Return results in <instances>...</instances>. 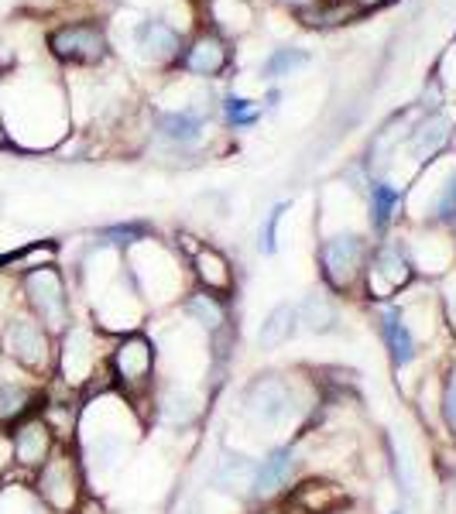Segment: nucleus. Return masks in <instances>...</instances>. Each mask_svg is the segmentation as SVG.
<instances>
[{
    "instance_id": "f257e3e1",
    "label": "nucleus",
    "mask_w": 456,
    "mask_h": 514,
    "mask_svg": "<svg viewBox=\"0 0 456 514\" xmlns=\"http://www.w3.org/2000/svg\"><path fill=\"white\" fill-rule=\"evenodd\" d=\"M48 48L59 62H69V66H100L110 55V42L107 31L100 24L90 21H76V24H62L48 35Z\"/></svg>"
},
{
    "instance_id": "f03ea898",
    "label": "nucleus",
    "mask_w": 456,
    "mask_h": 514,
    "mask_svg": "<svg viewBox=\"0 0 456 514\" xmlns=\"http://www.w3.org/2000/svg\"><path fill=\"white\" fill-rule=\"evenodd\" d=\"M24 295H28L31 312H35V319L45 329L69 326V295H66V285H62V275L52 264L24 275Z\"/></svg>"
},
{
    "instance_id": "7ed1b4c3",
    "label": "nucleus",
    "mask_w": 456,
    "mask_h": 514,
    "mask_svg": "<svg viewBox=\"0 0 456 514\" xmlns=\"http://www.w3.org/2000/svg\"><path fill=\"white\" fill-rule=\"evenodd\" d=\"M364 237L357 234H336V237H326L323 247H319V264H323V278L330 281V288L343 292L350 288L364 268Z\"/></svg>"
},
{
    "instance_id": "20e7f679",
    "label": "nucleus",
    "mask_w": 456,
    "mask_h": 514,
    "mask_svg": "<svg viewBox=\"0 0 456 514\" xmlns=\"http://www.w3.org/2000/svg\"><path fill=\"white\" fill-rule=\"evenodd\" d=\"M295 398H292V384L282 381L278 374H264L247 388L244 395V412L251 415L258 425H278L292 415Z\"/></svg>"
},
{
    "instance_id": "39448f33",
    "label": "nucleus",
    "mask_w": 456,
    "mask_h": 514,
    "mask_svg": "<svg viewBox=\"0 0 456 514\" xmlns=\"http://www.w3.org/2000/svg\"><path fill=\"white\" fill-rule=\"evenodd\" d=\"M131 45H134V52H138V59L151 62V66H168V62H179V55H182L179 28H172V24L162 18L134 21Z\"/></svg>"
},
{
    "instance_id": "423d86ee",
    "label": "nucleus",
    "mask_w": 456,
    "mask_h": 514,
    "mask_svg": "<svg viewBox=\"0 0 456 514\" xmlns=\"http://www.w3.org/2000/svg\"><path fill=\"white\" fill-rule=\"evenodd\" d=\"M206 120H210V107L162 110L155 117V138L165 141L175 151H192L206 138Z\"/></svg>"
},
{
    "instance_id": "0eeeda50",
    "label": "nucleus",
    "mask_w": 456,
    "mask_h": 514,
    "mask_svg": "<svg viewBox=\"0 0 456 514\" xmlns=\"http://www.w3.org/2000/svg\"><path fill=\"white\" fill-rule=\"evenodd\" d=\"M4 353L28 371H42L48 364V333L38 319H11L4 326Z\"/></svg>"
},
{
    "instance_id": "6e6552de",
    "label": "nucleus",
    "mask_w": 456,
    "mask_h": 514,
    "mask_svg": "<svg viewBox=\"0 0 456 514\" xmlns=\"http://www.w3.org/2000/svg\"><path fill=\"white\" fill-rule=\"evenodd\" d=\"M179 66L196 79H213L230 66V48L220 38V31H203L189 45H182Z\"/></svg>"
},
{
    "instance_id": "1a4fd4ad",
    "label": "nucleus",
    "mask_w": 456,
    "mask_h": 514,
    "mask_svg": "<svg viewBox=\"0 0 456 514\" xmlns=\"http://www.w3.org/2000/svg\"><path fill=\"white\" fill-rule=\"evenodd\" d=\"M38 494L48 508L55 511H69L72 501H76V477H72V460L69 456H55L42 467V477H38Z\"/></svg>"
},
{
    "instance_id": "9d476101",
    "label": "nucleus",
    "mask_w": 456,
    "mask_h": 514,
    "mask_svg": "<svg viewBox=\"0 0 456 514\" xmlns=\"http://www.w3.org/2000/svg\"><path fill=\"white\" fill-rule=\"evenodd\" d=\"M450 138H453L450 117H446V114H426L419 124L408 127L405 144L412 148V155L419 158V162H432V158H436L439 151L450 144Z\"/></svg>"
},
{
    "instance_id": "9b49d317",
    "label": "nucleus",
    "mask_w": 456,
    "mask_h": 514,
    "mask_svg": "<svg viewBox=\"0 0 456 514\" xmlns=\"http://www.w3.org/2000/svg\"><path fill=\"white\" fill-rule=\"evenodd\" d=\"M48 453H52V436L42 419H24L14 429V460L21 467H45Z\"/></svg>"
},
{
    "instance_id": "f8f14e48",
    "label": "nucleus",
    "mask_w": 456,
    "mask_h": 514,
    "mask_svg": "<svg viewBox=\"0 0 456 514\" xmlns=\"http://www.w3.org/2000/svg\"><path fill=\"white\" fill-rule=\"evenodd\" d=\"M151 367H155V350L144 336H127L114 353V371L131 384L148 381Z\"/></svg>"
},
{
    "instance_id": "ddd939ff",
    "label": "nucleus",
    "mask_w": 456,
    "mask_h": 514,
    "mask_svg": "<svg viewBox=\"0 0 456 514\" xmlns=\"http://www.w3.org/2000/svg\"><path fill=\"white\" fill-rule=\"evenodd\" d=\"M292 473H295V453L292 449H275V453L264 456V460L258 463V470H254L251 494L254 497H275L288 480H292Z\"/></svg>"
},
{
    "instance_id": "4468645a",
    "label": "nucleus",
    "mask_w": 456,
    "mask_h": 514,
    "mask_svg": "<svg viewBox=\"0 0 456 514\" xmlns=\"http://www.w3.org/2000/svg\"><path fill=\"white\" fill-rule=\"evenodd\" d=\"M378 329L384 336V347H388L391 360H395V367H408L415 360V336L412 329L405 326L402 312L398 309H381L378 312Z\"/></svg>"
},
{
    "instance_id": "2eb2a0df",
    "label": "nucleus",
    "mask_w": 456,
    "mask_h": 514,
    "mask_svg": "<svg viewBox=\"0 0 456 514\" xmlns=\"http://www.w3.org/2000/svg\"><path fill=\"white\" fill-rule=\"evenodd\" d=\"M295 329H299V309L295 305H275V309L264 316V323L258 329V347L261 350H275L288 343L295 336Z\"/></svg>"
},
{
    "instance_id": "dca6fc26",
    "label": "nucleus",
    "mask_w": 456,
    "mask_h": 514,
    "mask_svg": "<svg viewBox=\"0 0 456 514\" xmlns=\"http://www.w3.org/2000/svg\"><path fill=\"white\" fill-rule=\"evenodd\" d=\"M378 278L384 281V288H402L408 285V278H412V271H408V261L402 254V247L398 244H384L378 254H374V264H371V281Z\"/></svg>"
},
{
    "instance_id": "f3484780",
    "label": "nucleus",
    "mask_w": 456,
    "mask_h": 514,
    "mask_svg": "<svg viewBox=\"0 0 456 514\" xmlns=\"http://www.w3.org/2000/svg\"><path fill=\"white\" fill-rule=\"evenodd\" d=\"M254 470H258V463L244 460V456H227V460H220V467H216L213 484L220 487V491L244 494L254 487Z\"/></svg>"
},
{
    "instance_id": "a211bd4d",
    "label": "nucleus",
    "mask_w": 456,
    "mask_h": 514,
    "mask_svg": "<svg viewBox=\"0 0 456 514\" xmlns=\"http://www.w3.org/2000/svg\"><path fill=\"white\" fill-rule=\"evenodd\" d=\"M295 309H299V319L312 333H333V329H340V312H336V305L326 299V295H309V299L295 305Z\"/></svg>"
},
{
    "instance_id": "6ab92c4d",
    "label": "nucleus",
    "mask_w": 456,
    "mask_h": 514,
    "mask_svg": "<svg viewBox=\"0 0 456 514\" xmlns=\"http://www.w3.org/2000/svg\"><path fill=\"white\" fill-rule=\"evenodd\" d=\"M371 186V227L374 230H384L391 223V216H395V210L402 206V189L388 186V182H367Z\"/></svg>"
},
{
    "instance_id": "aec40b11",
    "label": "nucleus",
    "mask_w": 456,
    "mask_h": 514,
    "mask_svg": "<svg viewBox=\"0 0 456 514\" xmlns=\"http://www.w3.org/2000/svg\"><path fill=\"white\" fill-rule=\"evenodd\" d=\"M196 268H199V278L210 285V292H227V288L234 285L227 257H223L220 251H213V247H206V251L196 254Z\"/></svg>"
},
{
    "instance_id": "412c9836",
    "label": "nucleus",
    "mask_w": 456,
    "mask_h": 514,
    "mask_svg": "<svg viewBox=\"0 0 456 514\" xmlns=\"http://www.w3.org/2000/svg\"><path fill=\"white\" fill-rule=\"evenodd\" d=\"M213 31H244L251 24V7L247 0H210Z\"/></svg>"
},
{
    "instance_id": "4be33fe9",
    "label": "nucleus",
    "mask_w": 456,
    "mask_h": 514,
    "mask_svg": "<svg viewBox=\"0 0 456 514\" xmlns=\"http://www.w3.org/2000/svg\"><path fill=\"white\" fill-rule=\"evenodd\" d=\"M309 66V52L306 48H275V52L268 55V59L261 62V76L264 79H282V76H292L295 69Z\"/></svg>"
},
{
    "instance_id": "5701e85b",
    "label": "nucleus",
    "mask_w": 456,
    "mask_h": 514,
    "mask_svg": "<svg viewBox=\"0 0 456 514\" xmlns=\"http://www.w3.org/2000/svg\"><path fill=\"white\" fill-rule=\"evenodd\" d=\"M186 312L192 319H196L199 326H206L210 333H216V329H223V323H227V312H223L220 299H216L213 292H199L192 295V299L186 302Z\"/></svg>"
},
{
    "instance_id": "b1692460",
    "label": "nucleus",
    "mask_w": 456,
    "mask_h": 514,
    "mask_svg": "<svg viewBox=\"0 0 456 514\" xmlns=\"http://www.w3.org/2000/svg\"><path fill=\"white\" fill-rule=\"evenodd\" d=\"M223 120H227L230 127H254L261 120V103L247 100V96H227L223 100Z\"/></svg>"
},
{
    "instance_id": "393cba45",
    "label": "nucleus",
    "mask_w": 456,
    "mask_h": 514,
    "mask_svg": "<svg viewBox=\"0 0 456 514\" xmlns=\"http://www.w3.org/2000/svg\"><path fill=\"white\" fill-rule=\"evenodd\" d=\"M31 391L21 384H0V422H18L28 415Z\"/></svg>"
},
{
    "instance_id": "a878e982",
    "label": "nucleus",
    "mask_w": 456,
    "mask_h": 514,
    "mask_svg": "<svg viewBox=\"0 0 456 514\" xmlns=\"http://www.w3.org/2000/svg\"><path fill=\"white\" fill-rule=\"evenodd\" d=\"M429 220L432 223H456V168L446 175V182L439 186L436 199H432Z\"/></svg>"
},
{
    "instance_id": "bb28decb",
    "label": "nucleus",
    "mask_w": 456,
    "mask_h": 514,
    "mask_svg": "<svg viewBox=\"0 0 456 514\" xmlns=\"http://www.w3.org/2000/svg\"><path fill=\"white\" fill-rule=\"evenodd\" d=\"M285 210H288V203H278V206H271V210L264 213V223H261V230H258L261 254H275L278 251V223H282Z\"/></svg>"
},
{
    "instance_id": "cd10ccee",
    "label": "nucleus",
    "mask_w": 456,
    "mask_h": 514,
    "mask_svg": "<svg viewBox=\"0 0 456 514\" xmlns=\"http://www.w3.org/2000/svg\"><path fill=\"white\" fill-rule=\"evenodd\" d=\"M162 412H165V419H172L175 425H182V422H192L196 419V401H192L189 395H179V391H172V395H165L162 401Z\"/></svg>"
},
{
    "instance_id": "c85d7f7f",
    "label": "nucleus",
    "mask_w": 456,
    "mask_h": 514,
    "mask_svg": "<svg viewBox=\"0 0 456 514\" xmlns=\"http://www.w3.org/2000/svg\"><path fill=\"white\" fill-rule=\"evenodd\" d=\"M443 415H446V425L456 432V374L446 381V391H443Z\"/></svg>"
},
{
    "instance_id": "c756f323",
    "label": "nucleus",
    "mask_w": 456,
    "mask_h": 514,
    "mask_svg": "<svg viewBox=\"0 0 456 514\" xmlns=\"http://www.w3.org/2000/svg\"><path fill=\"white\" fill-rule=\"evenodd\" d=\"M285 4L299 7V11H306V7H312V4H316V0H285Z\"/></svg>"
}]
</instances>
